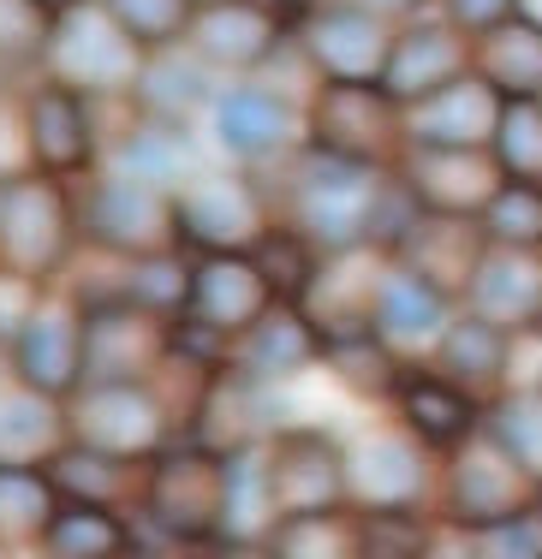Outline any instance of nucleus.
Wrapping results in <instances>:
<instances>
[{
    "instance_id": "nucleus-54",
    "label": "nucleus",
    "mask_w": 542,
    "mask_h": 559,
    "mask_svg": "<svg viewBox=\"0 0 542 559\" xmlns=\"http://www.w3.org/2000/svg\"><path fill=\"white\" fill-rule=\"evenodd\" d=\"M7 388H19V376H12V352L0 345V393H7Z\"/></svg>"
},
{
    "instance_id": "nucleus-51",
    "label": "nucleus",
    "mask_w": 542,
    "mask_h": 559,
    "mask_svg": "<svg viewBox=\"0 0 542 559\" xmlns=\"http://www.w3.org/2000/svg\"><path fill=\"white\" fill-rule=\"evenodd\" d=\"M203 559H274L269 542H215V548H203Z\"/></svg>"
},
{
    "instance_id": "nucleus-26",
    "label": "nucleus",
    "mask_w": 542,
    "mask_h": 559,
    "mask_svg": "<svg viewBox=\"0 0 542 559\" xmlns=\"http://www.w3.org/2000/svg\"><path fill=\"white\" fill-rule=\"evenodd\" d=\"M215 72L185 48H162V55H143V72L131 84V108L150 114V119H167V126H191V114L215 108Z\"/></svg>"
},
{
    "instance_id": "nucleus-58",
    "label": "nucleus",
    "mask_w": 542,
    "mask_h": 559,
    "mask_svg": "<svg viewBox=\"0 0 542 559\" xmlns=\"http://www.w3.org/2000/svg\"><path fill=\"white\" fill-rule=\"evenodd\" d=\"M197 12H209V7H233V0H191Z\"/></svg>"
},
{
    "instance_id": "nucleus-36",
    "label": "nucleus",
    "mask_w": 542,
    "mask_h": 559,
    "mask_svg": "<svg viewBox=\"0 0 542 559\" xmlns=\"http://www.w3.org/2000/svg\"><path fill=\"white\" fill-rule=\"evenodd\" d=\"M274 559H364L369 554V518L340 506L316 518H281L269 536Z\"/></svg>"
},
{
    "instance_id": "nucleus-38",
    "label": "nucleus",
    "mask_w": 542,
    "mask_h": 559,
    "mask_svg": "<svg viewBox=\"0 0 542 559\" xmlns=\"http://www.w3.org/2000/svg\"><path fill=\"white\" fill-rule=\"evenodd\" d=\"M507 357H512V340L495 322H483V316H459L441 334V376L466 393L507 376Z\"/></svg>"
},
{
    "instance_id": "nucleus-18",
    "label": "nucleus",
    "mask_w": 542,
    "mask_h": 559,
    "mask_svg": "<svg viewBox=\"0 0 542 559\" xmlns=\"http://www.w3.org/2000/svg\"><path fill=\"white\" fill-rule=\"evenodd\" d=\"M400 185L417 197L423 215H483L488 197L507 185L488 150H412Z\"/></svg>"
},
{
    "instance_id": "nucleus-13",
    "label": "nucleus",
    "mask_w": 542,
    "mask_h": 559,
    "mask_svg": "<svg viewBox=\"0 0 542 559\" xmlns=\"http://www.w3.org/2000/svg\"><path fill=\"white\" fill-rule=\"evenodd\" d=\"M269 483L281 518L340 512L352 500V459L322 429H281L269 435Z\"/></svg>"
},
{
    "instance_id": "nucleus-37",
    "label": "nucleus",
    "mask_w": 542,
    "mask_h": 559,
    "mask_svg": "<svg viewBox=\"0 0 542 559\" xmlns=\"http://www.w3.org/2000/svg\"><path fill=\"white\" fill-rule=\"evenodd\" d=\"M55 512H60V495L48 483V471H0V554L43 548Z\"/></svg>"
},
{
    "instance_id": "nucleus-3",
    "label": "nucleus",
    "mask_w": 542,
    "mask_h": 559,
    "mask_svg": "<svg viewBox=\"0 0 542 559\" xmlns=\"http://www.w3.org/2000/svg\"><path fill=\"white\" fill-rule=\"evenodd\" d=\"M84 226H78V185L55 173H19L0 179V262L19 274L55 280L72 269Z\"/></svg>"
},
{
    "instance_id": "nucleus-4",
    "label": "nucleus",
    "mask_w": 542,
    "mask_h": 559,
    "mask_svg": "<svg viewBox=\"0 0 542 559\" xmlns=\"http://www.w3.org/2000/svg\"><path fill=\"white\" fill-rule=\"evenodd\" d=\"M78 226H84V245L108 250L114 262L179 250L174 191H162V185H143V179L114 173V167L90 173V179L78 185Z\"/></svg>"
},
{
    "instance_id": "nucleus-35",
    "label": "nucleus",
    "mask_w": 542,
    "mask_h": 559,
    "mask_svg": "<svg viewBox=\"0 0 542 559\" xmlns=\"http://www.w3.org/2000/svg\"><path fill=\"white\" fill-rule=\"evenodd\" d=\"M376 334L400 340V345L447 334V298L429 280H417L412 269H388L381 274V292H376Z\"/></svg>"
},
{
    "instance_id": "nucleus-43",
    "label": "nucleus",
    "mask_w": 542,
    "mask_h": 559,
    "mask_svg": "<svg viewBox=\"0 0 542 559\" xmlns=\"http://www.w3.org/2000/svg\"><path fill=\"white\" fill-rule=\"evenodd\" d=\"M483 238L495 250H542V185H500L483 209Z\"/></svg>"
},
{
    "instance_id": "nucleus-30",
    "label": "nucleus",
    "mask_w": 542,
    "mask_h": 559,
    "mask_svg": "<svg viewBox=\"0 0 542 559\" xmlns=\"http://www.w3.org/2000/svg\"><path fill=\"white\" fill-rule=\"evenodd\" d=\"M60 447H72L66 405L31 388L0 393V471H43Z\"/></svg>"
},
{
    "instance_id": "nucleus-19",
    "label": "nucleus",
    "mask_w": 542,
    "mask_h": 559,
    "mask_svg": "<svg viewBox=\"0 0 542 559\" xmlns=\"http://www.w3.org/2000/svg\"><path fill=\"white\" fill-rule=\"evenodd\" d=\"M376 292H381V274L364 269V245L358 250H328L322 269L310 280V292H304V304H298V310L310 316V328L322 334V352L376 328Z\"/></svg>"
},
{
    "instance_id": "nucleus-55",
    "label": "nucleus",
    "mask_w": 542,
    "mask_h": 559,
    "mask_svg": "<svg viewBox=\"0 0 542 559\" xmlns=\"http://www.w3.org/2000/svg\"><path fill=\"white\" fill-rule=\"evenodd\" d=\"M519 19H525V24H537V31H542V0H519Z\"/></svg>"
},
{
    "instance_id": "nucleus-56",
    "label": "nucleus",
    "mask_w": 542,
    "mask_h": 559,
    "mask_svg": "<svg viewBox=\"0 0 542 559\" xmlns=\"http://www.w3.org/2000/svg\"><path fill=\"white\" fill-rule=\"evenodd\" d=\"M131 559H185L179 548H143V554H131Z\"/></svg>"
},
{
    "instance_id": "nucleus-47",
    "label": "nucleus",
    "mask_w": 542,
    "mask_h": 559,
    "mask_svg": "<svg viewBox=\"0 0 542 559\" xmlns=\"http://www.w3.org/2000/svg\"><path fill=\"white\" fill-rule=\"evenodd\" d=\"M31 167V131H24V84L0 78V179H19Z\"/></svg>"
},
{
    "instance_id": "nucleus-44",
    "label": "nucleus",
    "mask_w": 542,
    "mask_h": 559,
    "mask_svg": "<svg viewBox=\"0 0 542 559\" xmlns=\"http://www.w3.org/2000/svg\"><path fill=\"white\" fill-rule=\"evenodd\" d=\"M495 167L519 185H542V102H507L488 143Z\"/></svg>"
},
{
    "instance_id": "nucleus-39",
    "label": "nucleus",
    "mask_w": 542,
    "mask_h": 559,
    "mask_svg": "<svg viewBox=\"0 0 542 559\" xmlns=\"http://www.w3.org/2000/svg\"><path fill=\"white\" fill-rule=\"evenodd\" d=\"M108 12V24L126 36L138 55H162V48H185L191 43L197 7L191 0H96Z\"/></svg>"
},
{
    "instance_id": "nucleus-52",
    "label": "nucleus",
    "mask_w": 542,
    "mask_h": 559,
    "mask_svg": "<svg viewBox=\"0 0 542 559\" xmlns=\"http://www.w3.org/2000/svg\"><path fill=\"white\" fill-rule=\"evenodd\" d=\"M257 7H269V12H274V19H286V24H298V19H304V12H310V7H316V0H257Z\"/></svg>"
},
{
    "instance_id": "nucleus-28",
    "label": "nucleus",
    "mask_w": 542,
    "mask_h": 559,
    "mask_svg": "<svg viewBox=\"0 0 542 559\" xmlns=\"http://www.w3.org/2000/svg\"><path fill=\"white\" fill-rule=\"evenodd\" d=\"M43 471H48V483H55L60 500L114 506V512H126V506H131V512H143V483H150V464L108 459V452H90V447H60Z\"/></svg>"
},
{
    "instance_id": "nucleus-8",
    "label": "nucleus",
    "mask_w": 542,
    "mask_h": 559,
    "mask_svg": "<svg viewBox=\"0 0 542 559\" xmlns=\"http://www.w3.org/2000/svg\"><path fill=\"white\" fill-rule=\"evenodd\" d=\"M138 72H143V55L114 31L96 0H84V7H72L55 19L43 78H60V84L84 90V96H96V102H114V96H131Z\"/></svg>"
},
{
    "instance_id": "nucleus-24",
    "label": "nucleus",
    "mask_w": 542,
    "mask_h": 559,
    "mask_svg": "<svg viewBox=\"0 0 542 559\" xmlns=\"http://www.w3.org/2000/svg\"><path fill=\"white\" fill-rule=\"evenodd\" d=\"M209 119H215V143L239 162H262V155H281L293 143V108L269 84H227Z\"/></svg>"
},
{
    "instance_id": "nucleus-11",
    "label": "nucleus",
    "mask_w": 542,
    "mask_h": 559,
    "mask_svg": "<svg viewBox=\"0 0 542 559\" xmlns=\"http://www.w3.org/2000/svg\"><path fill=\"white\" fill-rule=\"evenodd\" d=\"M304 138L322 155L381 167L400 138V102H388L381 84H322L304 108Z\"/></svg>"
},
{
    "instance_id": "nucleus-10",
    "label": "nucleus",
    "mask_w": 542,
    "mask_h": 559,
    "mask_svg": "<svg viewBox=\"0 0 542 559\" xmlns=\"http://www.w3.org/2000/svg\"><path fill=\"white\" fill-rule=\"evenodd\" d=\"M174 221H179V245L197 250H257V238L274 226L257 179L215 167H197L174 191Z\"/></svg>"
},
{
    "instance_id": "nucleus-29",
    "label": "nucleus",
    "mask_w": 542,
    "mask_h": 559,
    "mask_svg": "<svg viewBox=\"0 0 542 559\" xmlns=\"http://www.w3.org/2000/svg\"><path fill=\"white\" fill-rule=\"evenodd\" d=\"M471 72L500 102H542V31L512 12L507 24L471 36Z\"/></svg>"
},
{
    "instance_id": "nucleus-21",
    "label": "nucleus",
    "mask_w": 542,
    "mask_h": 559,
    "mask_svg": "<svg viewBox=\"0 0 542 559\" xmlns=\"http://www.w3.org/2000/svg\"><path fill=\"white\" fill-rule=\"evenodd\" d=\"M393 250H400V269L429 280L441 298L471 292V280H478L483 257H488L483 250V221L471 226V215H417Z\"/></svg>"
},
{
    "instance_id": "nucleus-60",
    "label": "nucleus",
    "mask_w": 542,
    "mask_h": 559,
    "mask_svg": "<svg viewBox=\"0 0 542 559\" xmlns=\"http://www.w3.org/2000/svg\"><path fill=\"white\" fill-rule=\"evenodd\" d=\"M0 559H24V554H0Z\"/></svg>"
},
{
    "instance_id": "nucleus-53",
    "label": "nucleus",
    "mask_w": 542,
    "mask_h": 559,
    "mask_svg": "<svg viewBox=\"0 0 542 559\" xmlns=\"http://www.w3.org/2000/svg\"><path fill=\"white\" fill-rule=\"evenodd\" d=\"M369 12H381V19H400V12H417L423 0H364Z\"/></svg>"
},
{
    "instance_id": "nucleus-15",
    "label": "nucleus",
    "mask_w": 542,
    "mask_h": 559,
    "mask_svg": "<svg viewBox=\"0 0 542 559\" xmlns=\"http://www.w3.org/2000/svg\"><path fill=\"white\" fill-rule=\"evenodd\" d=\"M12 376H19V388L60 399V405L84 388V304L66 298V292H48L36 322L12 345Z\"/></svg>"
},
{
    "instance_id": "nucleus-34",
    "label": "nucleus",
    "mask_w": 542,
    "mask_h": 559,
    "mask_svg": "<svg viewBox=\"0 0 542 559\" xmlns=\"http://www.w3.org/2000/svg\"><path fill=\"white\" fill-rule=\"evenodd\" d=\"M400 411H405V429L423 447H466L478 435V399L466 388H453L447 376H405Z\"/></svg>"
},
{
    "instance_id": "nucleus-25",
    "label": "nucleus",
    "mask_w": 542,
    "mask_h": 559,
    "mask_svg": "<svg viewBox=\"0 0 542 559\" xmlns=\"http://www.w3.org/2000/svg\"><path fill=\"white\" fill-rule=\"evenodd\" d=\"M316 357H322V334L310 328V316H304L298 304H274L250 334L233 340L227 369H239V376L269 388V381H286V376H298V369H310Z\"/></svg>"
},
{
    "instance_id": "nucleus-31",
    "label": "nucleus",
    "mask_w": 542,
    "mask_h": 559,
    "mask_svg": "<svg viewBox=\"0 0 542 559\" xmlns=\"http://www.w3.org/2000/svg\"><path fill=\"white\" fill-rule=\"evenodd\" d=\"M281 524L269 483V441L227 452V495H221V542H269Z\"/></svg>"
},
{
    "instance_id": "nucleus-27",
    "label": "nucleus",
    "mask_w": 542,
    "mask_h": 559,
    "mask_svg": "<svg viewBox=\"0 0 542 559\" xmlns=\"http://www.w3.org/2000/svg\"><path fill=\"white\" fill-rule=\"evenodd\" d=\"M102 167L131 173V179H143V185H162V191H179V185L197 173L191 131L167 126V119H150V114H131V126H120L108 138V162Z\"/></svg>"
},
{
    "instance_id": "nucleus-12",
    "label": "nucleus",
    "mask_w": 542,
    "mask_h": 559,
    "mask_svg": "<svg viewBox=\"0 0 542 559\" xmlns=\"http://www.w3.org/2000/svg\"><path fill=\"white\" fill-rule=\"evenodd\" d=\"M274 304H281V298H274L269 274L257 269L250 250H197L191 298H185L179 322H191V328H203V334H215V340L233 345L239 334H250Z\"/></svg>"
},
{
    "instance_id": "nucleus-41",
    "label": "nucleus",
    "mask_w": 542,
    "mask_h": 559,
    "mask_svg": "<svg viewBox=\"0 0 542 559\" xmlns=\"http://www.w3.org/2000/svg\"><path fill=\"white\" fill-rule=\"evenodd\" d=\"M55 19L43 0H0V78H19L31 84L48 60V36H55Z\"/></svg>"
},
{
    "instance_id": "nucleus-50",
    "label": "nucleus",
    "mask_w": 542,
    "mask_h": 559,
    "mask_svg": "<svg viewBox=\"0 0 542 559\" xmlns=\"http://www.w3.org/2000/svg\"><path fill=\"white\" fill-rule=\"evenodd\" d=\"M512 12H519V0H447V24L466 31V36L495 31V24H507Z\"/></svg>"
},
{
    "instance_id": "nucleus-45",
    "label": "nucleus",
    "mask_w": 542,
    "mask_h": 559,
    "mask_svg": "<svg viewBox=\"0 0 542 559\" xmlns=\"http://www.w3.org/2000/svg\"><path fill=\"white\" fill-rule=\"evenodd\" d=\"M483 429L495 435L500 447H507V459L519 464L525 476H537V483H542V393H512V399H500V405L488 411Z\"/></svg>"
},
{
    "instance_id": "nucleus-32",
    "label": "nucleus",
    "mask_w": 542,
    "mask_h": 559,
    "mask_svg": "<svg viewBox=\"0 0 542 559\" xmlns=\"http://www.w3.org/2000/svg\"><path fill=\"white\" fill-rule=\"evenodd\" d=\"M423 495V452L400 435H381L352 459V500H364V512H412Z\"/></svg>"
},
{
    "instance_id": "nucleus-59",
    "label": "nucleus",
    "mask_w": 542,
    "mask_h": 559,
    "mask_svg": "<svg viewBox=\"0 0 542 559\" xmlns=\"http://www.w3.org/2000/svg\"><path fill=\"white\" fill-rule=\"evenodd\" d=\"M364 559H393V554H364Z\"/></svg>"
},
{
    "instance_id": "nucleus-49",
    "label": "nucleus",
    "mask_w": 542,
    "mask_h": 559,
    "mask_svg": "<svg viewBox=\"0 0 542 559\" xmlns=\"http://www.w3.org/2000/svg\"><path fill=\"white\" fill-rule=\"evenodd\" d=\"M478 559H542V524L525 512L512 524L478 530Z\"/></svg>"
},
{
    "instance_id": "nucleus-48",
    "label": "nucleus",
    "mask_w": 542,
    "mask_h": 559,
    "mask_svg": "<svg viewBox=\"0 0 542 559\" xmlns=\"http://www.w3.org/2000/svg\"><path fill=\"white\" fill-rule=\"evenodd\" d=\"M322 357L334 364V376H346V381H352V388H388V381H393V357H388V345L369 340V334L328 345Z\"/></svg>"
},
{
    "instance_id": "nucleus-40",
    "label": "nucleus",
    "mask_w": 542,
    "mask_h": 559,
    "mask_svg": "<svg viewBox=\"0 0 542 559\" xmlns=\"http://www.w3.org/2000/svg\"><path fill=\"white\" fill-rule=\"evenodd\" d=\"M102 292H120V298L143 304V310L179 322L185 298H191V262H185L179 250H162V257H131V262H120V280L102 286Z\"/></svg>"
},
{
    "instance_id": "nucleus-16",
    "label": "nucleus",
    "mask_w": 542,
    "mask_h": 559,
    "mask_svg": "<svg viewBox=\"0 0 542 559\" xmlns=\"http://www.w3.org/2000/svg\"><path fill=\"white\" fill-rule=\"evenodd\" d=\"M286 31H293V24L274 19L269 7H257V0H233V7L197 12L191 55L203 60L215 78H257V72H269L274 55H281Z\"/></svg>"
},
{
    "instance_id": "nucleus-20",
    "label": "nucleus",
    "mask_w": 542,
    "mask_h": 559,
    "mask_svg": "<svg viewBox=\"0 0 542 559\" xmlns=\"http://www.w3.org/2000/svg\"><path fill=\"white\" fill-rule=\"evenodd\" d=\"M500 108L507 102L483 84L478 72H466L459 84L435 90L429 102L405 108V138L417 150H488L495 143V126H500Z\"/></svg>"
},
{
    "instance_id": "nucleus-1",
    "label": "nucleus",
    "mask_w": 542,
    "mask_h": 559,
    "mask_svg": "<svg viewBox=\"0 0 542 559\" xmlns=\"http://www.w3.org/2000/svg\"><path fill=\"white\" fill-rule=\"evenodd\" d=\"M286 179V221L293 233H304L316 250H358L369 238L400 245L405 226L423 209L400 179H381V167L364 162H340V155L304 150Z\"/></svg>"
},
{
    "instance_id": "nucleus-5",
    "label": "nucleus",
    "mask_w": 542,
    "mask_h": 559,
    "mask_svg": "<svg viewBox=\"0 0 542 559\" xmlns=\"http://www.w3.org/2000/svg\"><path fill=\"white\" fill-rule=\"evenodd\" d=\"M221 495H227V459L197 441H174L150 459L143 483V518L174 548H215L221 542Z\"/></svg>"
},
{
    "instance_id": "nucleus-9",
    "label": "nucleus",
    "mask_w": 542,
    "mask_h": 559,
    "mask_svg": "<svg viewBox=\"0 0 542 559\" xmlns=\"http://www.w3.org/2000/svg\"><path fill=\"white\" fill-rule=\"evenodd\" d=\"M304 60L322 84H381L393 55V31L381 24V12H369L364 0H328L310 7L293 24Z\"/></svg>"
},
{
    "instance_id": "nucleus-14",
    "label": "nucleus",
    "mask_w": 542,
    "mask_h": 559,
    "mask_svg": "<svg viewBox=\"0 0 542 559\" xmlns=\"http://www.w3.org/2000/svg\"><path fill=\"white\" fill-rule=\"evenodd\" d=\"M531 506H537V476H525L488 429L471 435V441L453 452V471H447V512H453L466 530L512 524V518H525Z\"/></svg>"
},
{
    "instance_id": "nucleus-33",
    "label": "nucleus",
    "mask_w": 542,
    "mask_h": 559,
    "mask_svg": "<svg viewBox=\"0 0 542 559\" xmlns=\"http://www.w3.org/2000/svg\"><path fill=\"white\" fill-rule=\"evenodd\" d=\"M48 559H131L138 548V530H131L126 512L114 506H84V500H60L55 524L43 536Z\"/></svg>"
},
{
    "instance_id": "nucleus-2",
    "label": "nucleus",
    "mask_w": 542,
    "mask_h": 559,
    "mask_svg": "<svg viewBox=\"0 0 542 559\" xmlns=\"http://www.w3.org/2000/svg\"><path fill=\"white\" fill-rule=\"evenodd\" d=\"M66 429H72V447L131 464H150L174 441H185L179 411L167 405V393L155 381H84L66 399Z\"/></svg>"
},
{
    "instance_id": "nucleus-46",
    "label": "nucleus",
    "mask_w": 542,
    "mask_h": 559,
    "mask_svg": "<svg viewBox=\"0 0 542 559\" xmlns=\"http://www.w3.org/2000/svg\"><path fill=\"white\" fill-rule=\"evenodd\" d=\"M48 280H36V274H19V269H7V262H0V345H19L24 340V328L36 322V310H43L48 304Z\"/></svg>"
},
{
    "instance_id": "nucleus-23",
    "label": "nucleus",
    "mask_w": 542,
    "mask_h": 559,
    "mask_svg": "<svg viewBox=\"0 0 542 559\" xmlns=\"http://www.w3.org/2000/svg\"><path fill=\"white\" fill-rule=\"evenodd\" d=\"M257 411H262V381L239 376V369H221V376H209L203 399H197V417L185 429V441L221 452V459L262 447L269 441V417H257Z\"/></svg>"
},
{
    "instance_id": "nucleus-7",
    "label": "nucleus",
    "mask_w": 542,
    "mask_h": 559,
    "mask_svg": "<svg viewBox=\"0 0 542 559\" xmlns=\"http://www.w3.org/2000/svg\"><path fill=\"white\" fill-rule=\"evenodd\" d=\"M84 304V381H155L174 364V322L120 292H90Z\"/></svg>"
},
{
    "instance_id": "nucleus-42",
    "label": "nucleus",
    "mask_w": 542,
    "mask_h": 559,
    "mask_svg": "<svg viewBox=\"0 0 542 559\" xmlns=\"http://www.w3.org/2000/svg\"><path fill=\"white\" fill-rule=\"evenodd\" d=\"M250 257H257V269L269 274V286H274V298H281V304H304L316 269H322V250H316L304 233H293V226H281V221L257 238Z\"/></svg>"
},
{
    "instance_id": "nucleus-22",
    "label": "nucleus",
    "mask_w": 542,
    "mask_h": 559,
    "mask_svg": "<svg viewBox=\"0 0 542 559\" xmlns=\"http://www.w3.org/2000/svg\"><path fill=\"white\" fill-rule=\"evenodd\" d=\"M471 316L495 322L500 334H537L542 328V257L531 250H488L471 280Z\"/></svg>"
},
{
    "instance_id": "nucleus-17",
    "label": "nucleus",
    "mask_w": 542,
    "mask_h": 559,
    "mask_svg": "<svg viewBox=\"0 0 542 559\" xmlns=\"http://www.w3.org/2000/svg\"><path fill=\"white\" fill-rule=\"evenodd\" d=\"M466 72H471V36L453 31L447 19H417L405 31H393V55H388V72H381V90L400 108H417L435 90L459 84Z\"/></svg>"
},
{
    "instance_id": "nucleus-6",
    "label": "nucleus",
    "mask_w": 542,
    "mask_h": 559,
    "mask_svg": "<svg viewBox=\"0 0 542 559\" xmlns=\"http://www.w3.org/2000/svg\"><path fill=\"white\" fill-rule=\"evenodd\" d=\"M24 131H31V167L55 173L66 185H84L90 173H102V162H108L102 102L60 84V78L36 72L24 84Z\"/></svg>"
},
{
    "instance_id": "nucleus-57",
    "label": "nucleus",
    "mask_w": 542,
    "mask_h": 559,
    "mask_svg": "<svg viewBox=\"0 0 542 559\" xmlns=\"http://www.w3.org/2000/svg\"><path fill=\"white\" fill-rule=\"evenodd\" d=\"M48 12H72V7H84V0H43Z\"/></svg>"
}]
</instances>
